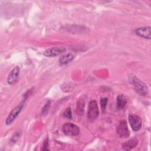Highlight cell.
I'll list each match as a JSON object with an SVG mask.
<instances>
[{
	"label": "cell",
	"mask_w": 151,
	"mask_h": 151,
	"mask_svg": "<svg viewBox=\"0 0 151 151\" xmlns=\"http://www.w3.org/2000/svg\"><path fill=\"white\" fill-rule=\"evenodd\" d=\"M99 114V110L96 101H91L88 106L87 117L91 120H95Z\"/></svg>",
	"instance_id": "cell-4"
},
{
	"label": "cell",
	"mask_w": 151,
	"mask_h": 151,
	"mask_svg": "<svg viewBox=\"0 0 151 151\" xmlns=\"http://www.w3.org/2000/svg\"><path fill=\"white\" fill-rule=\"evenodd\" d=\"M85 106V101L83 97H80L77 101L76 107V113L78 116H81L84 113Z\"/></svg>",
	"instance_id": "cell-12"
},
{
	"label": "cell",
	"mask_w": 151,
	"mask_h": 151,
	"mask_svg": "<svg viewBox=\"0 0 151 151\" xmlns=\"http://www.w3.org/2000/svg\"><path fill=\"white\" fill-rule=\"evenodd\" d=\"M74 58V55L71 53H68L62 55L59 58V63L61 65H65L72 61Z\"/></svg>",
	"instance_id": "cell-11"
},
{
	"label": "cell",
	"mask_w": 151,
	"mask_h": 151,
	"mask_svg": "<svg viewBox=\"0 0 151 151\" xmlns=\"http://www.w3.org/2000/svg\"><path fill=\"white\" fill-rule=\"evenodd\" d=\"M127 103L125 97L122 94H120L117 97V104L116 108L117 110H122L124 109Z\"/></svg>",
	"instance_id": "cell-13"
},
{
	"label": "cell",
	"mask_w": 151,
	"mask_h": 151,
	"mask_svg": "<svg viewBox=\"0 0 151 151\" xmlns=\"http://www.w3.org/2000/svg\"><path fill=\"white\" fill-rule=\"evenodd\" d=\"M42 150H48V138H46L44 142Z\"/></svg>",
	"instance_id": "cell-17"
},
{
	"label": "cell",
	"mask_w": 151,
	"mask_h": 151,
	"mask_svg": "<svg viewBox=\"0 0 151 151\" xmlns=\"http://www.w3.org/2000/svg\"><path fill=\"white\" fill-rule=\"evenodd\" d=\"M138 143L139 141L137 139H130L122 144V149L125 150H130L135 147L138 145Z\"/></svg>",
	"instance_id": "cell-10"
},
{
	"label": "cell",
	"mask_w": 151,
	"mask_h": 151,
	"mask_svg": "<svg viewBox=\"0 0 151 151\" xmlns=\"http://www.w3.org/2000/svg\"><path fill=\"white\" fill-rule=\"evenodd\" d=\"M65 51V48L63 47H54L46 50L44 52V55L45 57H55L63 53Z\"/></svg>",
	"instance_id": "cell-8"
},
{
	"label": "cell",
	"mask_w": 151,
	"mask_h": 151,
	"mask_svg": "<svg viewBox=\"0 0 151 151\" xmlns=\"http://www.w3.org/2000/svg\"><path fill=\"white\" fill-rule=\"evenodd\" d=\"M129 81L130 83L133 85L136 92L140 96H146L148 94V88L146 84L135 76H129Z\"/></svg>",
	"instance_id": "cell-1"
},
{
	"label": "cell",
	"mask_w": 151,
	"mask_h": 151,
	"mask_svg": "<svg viewBox=\"0 0 151 151\" xmlns=\"http://www.w3.org/2000/svg\"><path fill=\"white\" fill-rule=\"evenodd\" d=\"M117 133L120 137H127L130 135V131L128 129L127 123L125 120H121L117 127Z\"/></svg>",
	"instance_id": "cell-5"
},
{
	"label": "cell",
	"mask_w": 151,
	"mask_h": 151,
	"mask_svg": "<svg viewBox=\"0 0 151 151\" xmlns=\"http://www.w3.org/2000/svg\"><path fill=\"white\" fill-rule=\"evenodd\" d=\"M50 101L48 100L42 109V114H44L47 112V111L50 107Z\"/></svg>",
	"instance_id": "cell-16"
},
{
	"label": "cell",
	"mask_w": 151,
	"mask_h": 151,
	"mask_svg": "<svg viewBox=\"0 0 151 151\" xmlns=\"http://www.w3.org/2000/svg\"><path fill=\"white\" fill-rule=\"evenodd\" d=\"M107 101H108V99L107 98H106V97L101 98V99H100V106H101L102 112H104L105 111Z\"/></svg>",
	"instance_id": "cell-14"
},
{
	"label": "cell",
	"mask_w": 151,
	"mask_h": 151,
	"mask_svg": "<svg viewBox=\"0 0 151 151\" xmlns=\"http://www.w3.org/2000/svg\"><path fill=\"white\" fill-rule=\"evenodd\" d=\"M136 34L146 39L150 40L151 38V33H150V27H140L135 30Z\"/></svg>",
	"instance_id": "cell-9"
},
{
	"label": "cell",
	"mask_w": 151,
	"mask_h": 151,
	"mask_svg": "<svg viewBox=\"0 0 151 151\" xmlns=\"http://www.w3.org/2000/svg\"><path fill=\"white\" fill-rule=\"evenodd\" d=\"M129 120L132 129L134 131H138L142 127V120L137 115L131 114L129 116Z\"/></svg>",
	"instance_id": "cell-7"
},
{
	"label": "cell",
	"mask_w": 151,
	"mask_h": 151,
	"mask_svg": "<svg viewBox=\"0 0 151 151\" xmlns=\"http://www.w3.org/2000/svg\"><path fill=\"white\" fill-rule=\"evenodd\" d=\"M26 97L24 99V100H23L18 106H17L15 108H14L10 112V113L9 114L8 116L7 117L6 119V124H11L14 120L16 119V117L18 116V114H19V113L21 112V111L22 110V109L24 107L25 100H26Z\"/></svg>",
	"instance_id": "cell-2"
},
{
	"label": "cell",
	"mask_w": 151,
	"mask_h": 151,
	"mask_svg": "<svg viewBox=\"0 0 151 151\" xmlns=\"http://www.w3.org/2000/svg\"><path fill=\"white\" fill-rule=\"evenodd\" d=\"M63 116L64 117L67 118L68 119H72V113H71V110L70 107L67 108L64 113H63Z\"/></svg>",
	"instance_id": "cell-15"
},
{
	"label": "cell",
	"mask_w": 151,
	"mask_h": 151,
	"mask_svg": "<svg viewBox=\"0 0 151 151\" xmlns=\"http://www.w3.org/2000/svg\"><path fill=\"white\" fill-rule=\"evenodd\" d=\"M20 73V68L18 66H16L14 67L9 73L8 78H7V82L10 85H13L15 84L18 80L19 76Z\"/></svg>",
	"instance_id": "cell-6"
},
{
	"label": "cell",
	"mask_w": 151,
	"mask_h": 151,
	"mask_svg": "<svg viewBox=\"0 0 151 151\" xmlns=\"http://www.w3.org/2000/svg\"><path fill=\"white\" fill-rule=\"evenodd\" d=\"M63 133L69 136H77L80 133V129L78 127L73 123H67L63 125L62 128Z\"/></svg>",
	"instance_id": "cell-3"
}]
</instances>
